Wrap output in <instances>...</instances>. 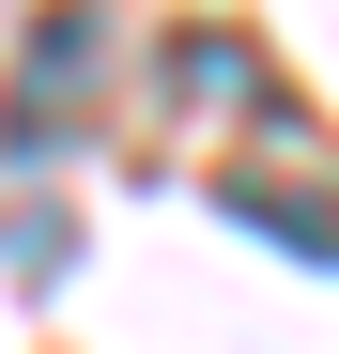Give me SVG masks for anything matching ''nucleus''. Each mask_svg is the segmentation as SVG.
Instances as JSON below:
<instances>
[{"instance_id": "nucleus-1", "label": "nucleus", "mask_w": 339, "mask_h": 354, "mask_svg": "<svg viewBox=\"0 0 339 354\" xmlns=\"http://www.w3.org/2000/svg\"><path fill=\"white\" fill-rule=\"evenodd\" d=\"M93 77H108V16H93V0H46V16H31V77L0 93V139L46 154V139L93 108Z\"/></svg>"}]
</instances>
